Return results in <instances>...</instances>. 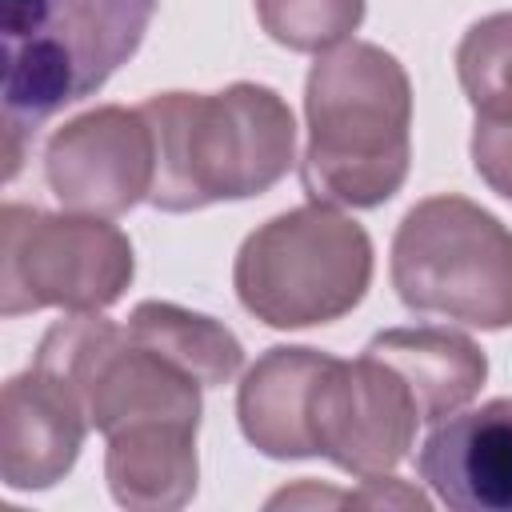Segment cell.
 <instances>
[{"mask_svg":"<svg viewBox=\"0 0 512 512\" xmlns=\"http://www.w3.org/2000/svg\"><path fill=\"white\" fill-rule=\"evenodd\" d=\"M364 352L396 368V376L408 384L420 408V424H436L460 412L488 380L484 348L456 328H436V324L388 328L376 332Z\"/></svg>","mask_w":512,"mask_h":512,"instance_id":"4fadbf2b","label":"cell"},{"mask_svg":"<svg viewBox=\"0 0 512 512\" xmlns=\"http://www.w3.org/2000/svg\"><path fill=\"white\" fill-rule=\"evenodd\" d=\"M392 288L412 312L512 328V232L468 196H428L392 236Z\"/></svg>","mask_w":512,"mask_h":512,"instance_id":"5b68a950","label":"cell"},{"mask_svg":"<svg viewBox=\"0 0 512 512\" xmlns=\"http://www.w3.org/2000/svg\"><path fill=\"white\" fill-rule=\"evenodd\" d=\"M472 164L480 180L512 200V120H484L476 116L472 128Z\"/></svg>","mask_w":512,"mask_h":512,"instance_id":"e0dca14e","label":"cell"},{"mask_svg":"<svg viewBox=\"0 0 512 512\" xmlns=\"http://www.w3.org/2000/svg\"><path fill=\"white\" fill-rule=\"evenodd\" d=\"M160 0H0L4 40V176H16L32 132L64 104L92 96L128 64Z\"/></svg>","mask_w":512,"mask_h":512,"instance_id":"3957f363","label":"cell"},{"mask_svg":"<svg viewBox=\"0 0 512 512\" xmlns=\"http://www.w3.org/2000/svg\"><path fill=\"white\" fill-rule=\"evenodd\" d=\"M456 76L476 116L512 120V12H492L464 32Z\"/></svg>","mask_w":512,"mask_h":512,"instance_id":"9a60e30c","label":"cell"},{"mask_svg":"<svg viewBox=\"0 0 512 512\" xmlns=\"http://www.w3.org/2000/svg\"><path fill=\"white\" fill-rule=\"evenodd\" d=\"M256 16L280 48L328 52L360 28L364 0H256Z\"/></svg>","mask_w":512,"mask_h":512,"instance_id":"2e32d148","label":"cell"},{"mask_svg":"<svg viewBox=\"0 0 512 512\" xmlns=\"http://www.w3.org/2000/svg\"><path fill=\"white\" fill-rule=\"evenodd\" d=\"M156 140L148 204L196 212L248 200L280 184L296 160V120L268 84L236 80L220 92H160L140 104Z\"/></svg>","mask_w":512,"mask_h":512,"instance_id":"7a4b0ae2","label":"cell"},{"mask_svg":"<svg viewBox=\"0 0 512 512\" xmlns=\"http://www.w3.org/2000/svg\"><path fill=\"white\" fill-rule=\"evenodd\" d=\"M420 408L408 384L380 356L360 352L356 360L328 356L308 392V436L312 452L332 460L348 476L392 472L416 440Z\"/></svg>","mask_w":512,"mask_h":512,"instance_id":"52a82bcc","label":"cell"},{"mask_svg":"<svg viewBox=\"0 0 512 512\" xmlns=\"http://www.w3.org/2000/svg\"><path fill=\"white\" fill-rule=\"evenodd\" d=\"M372 284L364 224L332 204H300L244 236L232 288L248 316L268 328H312L348 316Z\"/></svg>","mask_w":512,"mask_h":512,"instance_id":"277c9868","label":"cell"},{"mask_svg":"<svg viewBox=\"0 0 512 512\" xmlns=\"http://www.w3.org/2000/svg\"><path fill=\"white\" fill-rule=\"evenodd\" d=\"M136 276L128 236L104 216L44 212L8 200L0 208V312L40 308L104 312Z\"/></svg>","mask_w":512,"mask_h":512,"instance_id":"8992f818","label":"cell"},{"mask_svg":"<svg viewBox=\"0 0 512 512\" xmlns=\"http://www.w3.org/2000/svg\"><path fill=\"white\" fill-rule=\"evenodd\" d=\"M44 180L68 212L124 216L148 200L156 180V140L140 108L100 104L64 120L44 144Z\"/></svg>","mask_w":512,"mask_h":512,"instance_id":"ba28073f","label":"cell"},{"mask_svg":"<svg viewBox=\"0 0 512 512\" xmlns=\"http://www.w3.org/2000/svg\"><path fill=\"white\" fill-rule=\"evenodd\" d=\"M308 148L300 184L316 204L376 208L412 160V84L404 64L368 40L320 52L304 80Z\"/></svg>","mask_w":512,"mask_h":512,"instance_id":"6da1fadb","label":"cell"},{"mask_svg":"<svg viewBox=\"0 0 512 512\" xmlns=\"http://www.w3.org/2000/svg\"><path fill=\"white\" fill-rule=\"evenodd\" d=\"M416 472L456 512H512V396L436 420Z\"/></svg>","mask_w":512,"mask_h":512,"instance_id":"30bf717a","label":"cell"},{"mask_svg":"<svg viewBox=\"0 0 512 512\" xmlns=\"http://www.w3.org/2000/svg\"><path fill=\"white\" fill-rule=\"evenodd\" d=\"M196 428L184 420H140L108 432L104 476L120 508L168 512L196 496Z\"/></svg>","mask_w":512,"mask_h":512,"instance_id":"8fae6325","label":"cell"},{"mask_svg":"<svg viewBox=\"0 0 512 512\" xmlns=\"http://www.w3.org/2000/svg\"><path fill=\"white\" fill-rule=\"evenodd\" d=\"M324 360L328 352L304 344H276L244 372L236 392V420L256 452L272 460L316 456L308 436V392Z\"/></svg>","mask_w":512,"mask_h":512,"instance_id":"7c38bea8","label":"cell"},{"mask_svg":"<svg viewBox=\"0 0 512 512\" xmlns=\"http://www.w3.org/2000/svg\"><path fill=\"white\" fill-rule=\"evenodd\" d=\"M128 332L184 368L204 388L228 384L244 368V344L212 316L180 308L172 300H144L128 316Z\"/></svg>","mask_w":512,"mask_h":512,"instance_id":"5bb4252c","label":"cell"},{"mask_svg":"<svg viewBox=\"0 0 512 512\" xmlns=\"http://www.w3.org/2000/svg\"><path fill=\"white\" fill-rule=\"evenodd\" d=\"M88 428L76 388L32 364L0 392V480L16 492L52 488L72 472Z\"/></svg>","mask_w":512,"mask_h":512,"instance_id":"9c48e42d","label":"cell"}]
</instances>
